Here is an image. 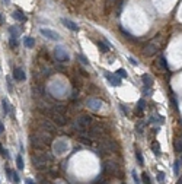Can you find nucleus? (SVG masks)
Wrapping results in <instances>:
<instances>
[{
	"mask_svg": "<svg viewBox=\"0 0 182 184\" xmlns=\"http://www.w3.org/2000/svg\"><path fill=\"white\" fill-rule=\"evenodd\" d=\"M128 60H130V63H131V64H133V66H139V62H137V60H136V59H134V57H130V59H128Z\"/></svg>",
	"mask_w": 182,
	"mask_h": 184,
	"instance_id": "38",
	"label": "nucleus"
},
{
	"mask_svg": "<svg viewBox=\"0 0 182 184\" xmlns=\"http://www.w3.org/2000/svg\"><path fill=\"white\" fill-rule=\"evenodd\" d=\"M151 150L154 152V155H157V156L160 155V146H159L157 142H153V143H151Z\"/></svg>",
	"mask_w": 182,
	"mask_h": 184,
	"instance_id": "23",
	"label": "nucleus"
},
{
	"mask_svg": "<svg viewBox=\"0 0 182 184\" xmlns=\"http://www.w3.org/2000/svg\"><path fill=\"white\" fill-rule=\"evenodd\" d=\"M1 105H3V110H4V114H10V115H13V110H12L10 104L7 102V100H3V101H1Z\"/></svg>",
	"mask_w": 182,
	"mask_h": 184,
	"instance_id": "16",
	"label": "nucleus"
},
{
	"mask_svg": "<svg viewBox=\"0 0 182 184\" xmlns=\"http://www.w3.org/2000/svg\"><path fill=\"white\" fill-rule=\"evenodd\" d=\"M92 124V117L90 115H80V117H77L76 120H74V123H73V127H74V130H77L80 135H83V133H86V130H87V127Z\"/></svg>",
	"mask_w": 182,
	"mask_h": 184,
	"instance_id": "1",
	"label": "nucleus"
},
{
	"mask_svg": "<svg viewBox=\"0 0 182 184\" xmlns=\"http://www.w3.org/2000/svg\"><path fill=\"white\" fill-rule=\"evenodd\" d=\"M179 170H181V159H176L173 162V173H175V175H179Z\"/></svg>",
	"mask_w": 182,
	"mask_h": 184,
	"instance_id": "21",
	"label": "nucleus"
},
{
	"mask_svg": "<svg viewBox=\"0 0 182 184\" xmlns=\"http://www.w3.org/2000/svg\"><path fill=\"white\" fill-rule=\"evenodd\" d=\"M156 180H157V183H160V184L165 183V173H163V171H159L157 175H156Z\"/></svg>",
	"mask_w": 182,
	"mask_h": 184,
	"instance_id": "24",
	"label": "nucleus"
},
{
	"mask_svg": "<svg viewBox=\"0 0 182 184\" xmlns=\"http://www.w3.org/2000/svg\"><path fill=\"white\" fill-rule=\"evenodd\" d=\"M9 45L12 47V48H16L18 47V41H16V38H9Z\"/></svg>",
	"mask_w": 182,
	"mask_h": 184,
	"instance_id": "32",
	"label": "nucleus"
},
{
	"mask_svg": "<svg viewBox=\"0 0 182 184\" xmlns=\"http://www.w3.org/2000/svg\"><path fill=\"white\" fill-rule=\"evenodd\" d=\"M7 31H9V34H10V37H12V38H18V37H19V29H18V28H15V26H9V28H7Z\"/></svg>",
	"mask_w": 182,
	"mask_h": 184,
	"instance_id": "18",
	"label": "nucleus"
},
{
	"mask_svg": "<svg viewBox=\"0 0 182 184\" xmlns=\"http://www.w3.org/2000/svg\"><path fill=\"white\" fill-rule=\"evenodd\" d=\"M181 139H182V135H181Z\"/></svg>",
	"mask_w": 182,
	"mask_h": 184,
	"instance_id": "48",
	"label": "nucleus"
},
{
	"mask_svg": "<svg viewBox=\"0 0 182 184\" xmlns=\"http://www.w3.org/2000/svg\"><path fill=\"white\" fill-rule=\"evenodd\" d=\"M3 3H4V4H9V0H3Z\"/></svg>",
	"mask_w": 182,
	"mask_h": 184,
	"instance_id": "46",
	"label": "nucleus"
},
{
	"mask_svg": "<svg viewBox=\"0 0 182 184\" xmlns=\"http://www.w3.org/2000/svg\"><path fill=\"white\" fill-rule=\"evenodd\" d=\"M102 126L101 124H93L90 129H89V132H87V136L89 137H101L102 136Z\"/></svg>",
	"mask_w": 182,
	"mask_h": 184,
	"instance_id": "6",
	"label": "nucleus"
},
{
	"mask_svg": "<svg viewBox=\"0 0 182 184\" xmlns=\"http://www.w3.org/2000/svg\"><path fill=\"white\" fill-rule=\"evenodd\" d=\"M141 178H143V183H144V184H151V181H150V177L147 175V173H143Z\"/></svg>",
	"mask_w": 182,
	"mask_h": 184,
	"instance_id": "35",
	"label": "nucleus"
},
{
	"mask_svg": "<svg viewBox=\"0 0 182 184\" xmlns=\"http://www.w3.org/2000/svg\"><path fill=\"white\" fill-rule=\"evenodd\" d=\"M109 1H115V0H109Z\"/></svg>",
	"mask_w": 182,
	"mask_h": 184,
	"instance_id": "47",
	"label": "nucleus"
},
{
	"mask_svg": "<svg viewBox=\"0 0 182 184\" xmlns=\"http://www.w3.org/2000/svg\"><path fill=\"white\" fill-rule=\"evenodd\" d=\"M105 77L109 80V83L112 85V86H119L121 85V79H119V76L118 74H111L109 72H105Z\"/></svg>",
	"mask_w": 182,
	"mask_h": 184,
	"instance_id": "8",
	"label": "nucleus"
},
{
	"mask_svg": "<svg viewBox=\"0 0 182 184\" xmlns=\"http://www.w3.org/2000/svg\"><path fill=\"white\" fill-rule=\"evenodd\" d=\"M42 126H44L47 130H55L54 124H51V123H50V121H47V120H44V121H42Z\"/></svg>",
	"mask_w": 182,
	"mask_h": 184,
	"instance_id": "26",
	"label": "nucleus"
},
{
	"mask_svg": "<svg viewBox=\"0 0 182 184\" xmlns=\"http://www.w3.org/2000/svg\"><path fill=\"white\" fill-rule=\"evenodd\" d=\"M136 156H137V161H139V165H143V156H141L140 150H137V152H136Z\"/></svg>",
	"mask_w": 182,
	"mask_h": 184,
	"instance_id": "37",
	"label": "nucleus"
},
{
	"mask_svg": "<svg viewBox=\"0 0 182 184\" xmlns=\"http://www.w3.org/2000/svg\"><path fill=\"white\" fill-rule=\"evenodd\" d=\"M150 123H160V124H162V123H163V117H160V115H159V117L154 115V117L150 118Z\"/></svg>",
	"mask_w": 182,
	"mask_h": 184,
	"instance_id": "29",
	"label": "nucleus"
},
{
	"mask_svg": "<svg viewBox=\"0 0 182 184\" xmlns=\"http://www.w3.org/2000/svg\"><path fill=\"white\" fill-rule=\"evenodd\" d=\"M4 173H6V175H7V180L12 181V170H10L9 167H4Z\"/></svg>",
	"mask_w": 182,
	"mask_h": 184,
	"instance_id": "36",
	"label": "nucleus"
},
{
	"mask_svg": "<svg viewBox=\"0 0 182 184\" xmlns=\"http://www.w3.org/2000/svg\"><path fill=\"white\" fill-rule=\"evenodd\" d=\"M131 175H133V180H134V183H136V184H141V183H140V178H139V175H137V173H136L134 170L131 171Z\"/></svg>",
	"mask_w": 182,
	"mask_h": 184,
	"instance_id": "34",
	"label": "nucleus"
},
{
	"mask_svg": "<svg viewBox=\"0 0 182 184\" xmlns=\"http://www.w3.org/2000/svg\"><path fill=\"white\" fill-rule=\"evenodd\" d=\"M119 108H121V111H122L124 114H128V110H127V105H124V104H119Z\"/></svg>",
	"mask_w": 182,
	"mask_h": 184,
	"instance_id": "40",
	"label": "nucleus"
},
{
	"mask_svg": "<svg viewBox=\"0 0 182 184\" xmlns=\"http://www.w3.org/2000/svg\"><path fill=\"white\" fill-rule=\"evenodd\" d=\"M13 18H15L16 21H19V22H25V21H26V16L23 15L22 10H15V12H13Z\"/></svg>",
	"mask_w": 182,
	"mask_h": 184,
	"instance_id": "13",
	"label": "nucleus"
},
{
	"mask_svg": "<svg viewBox=\"0 0 182 184\" xmlns=\"http://www.w3.org/2000/svg\"><path fill=\"white\" fill-rule=\"evenodd\" d=\"M77 59L80 60V63H82V64H85V66H89V62H87V59H86L83 54H79V56H77Z\"/></svg>",
	"mask_w": 182,
	"mask_h": 184,
	"instance_id": "28",
	"label": "nucleus"
},
{
	"mask_svg": "<svg viewBox=\"0 0 182 184\" xmlns=\"http://www.w3.org/2000/svg\"><path fill=\"white\" fill-rule=\"evenodd\" d=\"M19 181H21V178H19V174H18L16 171H12V183L19 184Z\"/></svg>",
	"mask_w": 182,
	"mask_h": 184,
	"instance_id": "25",
	"label": "nucleus"
},
{
	"mask_svg": "<svg viewBox=\"0 0 182 184\" xmlns=\"http://www.w3.org/2000/svg\"><path fill=\"white\" fill-rule=\"evenodd\" d=\"M51 121L55 123L57 126H64L67 123L66 117H64V112H60V111H55L51 108Z\"/></svg>",
	"mask_w": 182,
	"mask_h": 184,
	"instance_id": "3",
	"label": "nucleus"
},
{
	"mask_svg": "<svg viewBox=\"0 0 182 184\" xmlns=\"http://www.w3.org/2000/svg\"><path fill=\"white\" fill-rule=\"evenodd\" d=\"M13 77H15L18 82H25V80H26V74H25V72H23L21 67H15V70H13Z\"/></svg>",
	"mask_w": 182,
	"mask_h": 184,
	"instance_id": "10",
	"label": "nucleus"
},
{
	"mask_svg": "<svg viewBox=\"0 0 182 184\" xmlns=\"http://www.w3.org/2000/svg\"><path fill=\"white\" fill-rule=\"evenodd\" d=\"M0 155H1L3 158H7V159L10 158V153H9V150H6V149L1 146V145H0Z\"/></svg>",
	"mask_w": 182,
	"mask_h": 184,
	"instance_id": "27",
	"label": "nucleus"
},
{
	"mask_svg": "<svg viewBox=\"0 0 182 184\" xmlns=\"http://www.w3.org/2000/svg\"><path fill=\"white\" fill-rule=\"evenodd\" d=\"M146 108V102H144V100H140L139 101V105H137V110H139V114L141 112V111Z\"/></svg>",
	"mask_w": 182,
	"mask_h": 184,
	"instance_id": "30",
	"label": "nucleus"
},
{
	"mask_svg": "<svg viewBox=\"0 0 182 184\" xmlns=\"http://www.w3.org/2000/svg\"><path fill=\"white\" fill-rule=\"evenodd\" d=\"M61 22L64 24V26H67L70 31H73V32H77L79 31V25L77 24H74L73 21H70V19H67V18H63L61 19Z\"/></svg>",
	"mask_w": 182,
	"mask_h": 184,
	"instance_id": "11",
	"label": "nucleus"
},
{
	"mask_svg": "<svg viewBox=\"0 0 182 184\" xmlns=\"http://www.w3.org/2000/svg\"><path fill=\"white\" fill-rule=\"evenodd\" d=\"M86 105L90 108V110H99L101 107H102V102L99 101V100H96V98H89L87 101H86Z\"/></svg>",
	"mask_w": 182,
	"mask_h": 184,
	"instance_id": "9",
	"label": "nucleus"
},
{
	"mask_svg": "<svg viewBox=\"0 0 182 184\" xmlns=\"http://www.w3.org/2000/svg\"><path fill=\"white\" fill-rule=\"evenodd\" d=\"M143 129H144V123H143V121H139V123H137V129H136L137 133L141 135V133H143Z\"/></svg>",
	"mask_w": 182,
	"mask_h": 184,
	"instance_id": "31",
	"label": "nucleus"
},
{
	"mask_svg": "<svg viewBox=\"0 0 182 184\" xmlns=\"http://www.w3.org/2000/svg\"><path fill=\"white\" fill-rule=\"evenodd\" d=\"M48 161H51V156H50L47 152H36V153H34V156H32V162H34V165H35L36 168L45 165Z\"/></svg>",
	"mask_w": 182,
	"mask_h": 184,
	"instance_id": "2",
	"label": "nucleus"
},
{
	"mask_svg": "<svg viewBox=\"0 0 182 184\" xmlns=\"http://www.w3.org/2000/svg\"><path fill=\"white\" fill-rule=\"evenodd\" d=\"M25 184H35V183H34V181H32L31 178H26V181H25Z\"/></svg>",
	"mask_w": 182,
	"mask_h": 184,
	"instance_id": "43",
	"label": "nucleus"
},
{
	"mask_svg": "<svg viewBox=\"0 0 182 184\" xmlns=\"http://www.w3.org/2000/svg\"><path fill=\"white\" fill-rule=\"evenodd\" d=\"M102 147H104V149H107V150H117V149H118L117 143H115L114 140H111V139H108V140H104V142H102Z\"/></svg>",
	"mask_w": 182,
	"mask_h": 184,
	"instance_id": "12",
	"label": "nucleus"
},
{
	"mask_svg": "<svg viewBox=\"0 0 182 184\" xmlns=\"http://www.w3.org/2000/svg\"><path fill=\"white\" fill-rule=\"evenodd\" d=\"M23 45H25L26 48H32V47L35 45V39L32 37H26L25 38V41H23Z\"/></svg>",
	"mask_w": 182,
	"mask_h": 184,
	"instance_id": "17",
	"label": "nucleus"
},
{
	"mask_svg": "<svg viewBox=\"0 0 182 184\" xmlns=\"http://www.w3.org/2000/svg\"><path fill=\"white\" fill-rule=\"evenodd\" d=\"M157 48H159V45H157V42L154 39V41H151V42L147 44V47H146V50H144V54L149 56V57H151V56H154L157 53Z\"/></svg>",
	"mask_w": 182,
	"mask_h": 184,
	"instance_id": "7",
	"label": "nucleus"
},
{
	"mask_svg": "<svg viewBox=\"0 0 182 184\" xmlns=\"http://www.w3.org/2000/svg\"><path fill=\"white\" fill-rule=\"evenodd\" d=\"M0 25H3V16H1V13H0Z\"/></svg>",
	"mask_w": 182,
	"mask_h": 184,
	"instance_id": "44",
	"label": "nucleus"
},
{
	"mask_svg": "<svg viewBox=\"0 0 182 184\" xmlns=\"http://www.w3.org/2000/svg\"><path fill=\"white\" fill-rule=\"evenodd\" d=\"M173 145H175V150L178 153H182V139H175Z\"/></svg>",
	"mask_w": 182,
	"mask_h": 184,
	"instance_id": "20",
	"label": "nucleus"
},
{
	"mask_svg": "<svg viewBox=\"0 0 182 184\" xmlns=\"http://www.w3.org/2000/svg\"><path fill=\"white\" fill-rule=\"evenodd\" d=\"M98 47H99V50H101L102 53H108L109 51V45L107 42H101V41H99V42H98Z\"/></svg>",
	"mask_w": 182,
	"mask_h": 184,
	"instance_id": "22",
	"label": "nucleus"
},
{
	"mask_svg": "<svg viewBox=\"0 0 182 184\" xmlns=\"http://www.w3.org/2000/svg\"><path fill=\"white\" fill-rule=\"evenodd\" d=\"M3 132H4V126H3V123L0 121V135H3Z\"/></svg>",
	"mask_w": 182,
	"mask_h": 184,
	"instance_id": "42",
	"label": "nucleus"
},
{
	"mask_svg": "<svg viewBox=\"0 0 182 184\" xmlns=\"http://www.w3.org/2000/svg\"><path fill=\"white\" fill-rule=\"evenodd\" d=\"M141 80H143L144 86H147V88H150V86L153 85V77H151L150 74H147V73H144L143 76H141Z\"/></svg>",
	"mask_w": 182,
	"mask_h": 184,
	"instance_id": "14",
	"label": "nucleus"
},
{
	"mask_svg": "<svg viewBox=\"0 0 182 184\" xmlns=\"http://www.w3.org/2000/svg\"><path fill=\"white\" fill-rule=\"evenodd\" d=\"M16 165H18V168H19V171H22L23 170V158H22V155L19 153L18 156H16Z\"/></svg>",
	"mask_w": 182,
	"mask_h": 184,
	"instance_id": "19",
	"label": "nucleus"
},
{
	"mask_svg": "<svg viewBox=\"0 0 182 184\" xmlns=\"http://www.w3.org/2000/svg\"><path fill=\"white\" fill-rule=\"evenodd\" d=\"M176 184H182V177L179 178V180H178V183H176Z\"/></svg>",
	"mask_w": 182,
	"mask_h": 184,
	"instance_id": "45",
	"label": "nucleus"
},
{
	"mask_svg": "<svg viewBox=\"0 0 182 184\" xmlns=\"http://www.w3.org/2000/svg\"><path fill=\"white\" fill-rule=\"evenodd\" d=\"M39 32H41V35L45 38H48V39H51V41H60V35H58V32H55V31H53V29H48V28H41L39 29Z\"/></svg>",
	"mask_w": 182,
	"mask_h": 184,
	"instance_id": "5",
	"label": "nucleus"
},
{
	"mask_svg": "<svg viewBox=\"0 0 182 184\" xmlns=\"http://www.w3.org/2000/svg\"><path fill=\"white\" fill-rule=\"evenodd\" d=\"M117 74H118L119 77H127V76H128L125 69H118V70H117Z\"/></svg>",
	"mask_w": 182,
	"mask_h": 184,
	"instance_id": "33",
	"label": "nucleus"
},
{
	"mask_svg": "<svg viewBox=\"0 0 182 184\" xmlns=\"http://www.w3.org/2000/svg\"><path fill=\"white\" fill-rule=\"evenodd\" d=\"M121 32H122L124 35H127V38H128V39H131V38H133V37H131V34H130V32H127L124 28H121Z\"/></svg>",
	"mask_w": 182,
	"mask_h": 184,
	"instance_id": "41",
	"label": "nucleus"
},
{
	"mask_svg": "<svg viewBox=\"0 0 182 184\" xmlns=\"http://www.w3.org/2000/svg\"><path fill=\"white\" fill-rule=\"evenodd\" d=\"M54 57H55L58 62H63V63H67V62L70 60L67 51H66L63 47H57V48H54Z\"/></svg>",
	"mask_w": 182,
	"mask_h": 184,
	"instance_id": "4",
	"label": "nucleus"
},
{
	"mask_svg": "<svg viewBox=\"0 0 182 184\" xmlns=\"http://www.w3.org/2000/svg\"><path fill=\"white\" fill-rule=\"evenodd\" d=\"M6 86H7V89H9V92H12V83H10V79H9V77L6 79Z\"/></svg>",
	"mask_w": 182,
	"mask_h": 184,
	"instance_id": "39",
	"label": "nucleus"
},
{
	"mask_svg": "<svg viewBox=\"0 0 182 184\" xmlns=\"http://www.w3.org/2000/svg\"><path fill=\"white\" fill-rule=\"evenodd\" d=\"M157 66H159L163 72H168V70H169V67H168V62H166V59H165V57H160V59H159Z\"/></svg>",
	"mask_w": 182,
	"mask_h": 184,
	"instance_id": "15",
	"label": "nucleus"
}]
</instances>
